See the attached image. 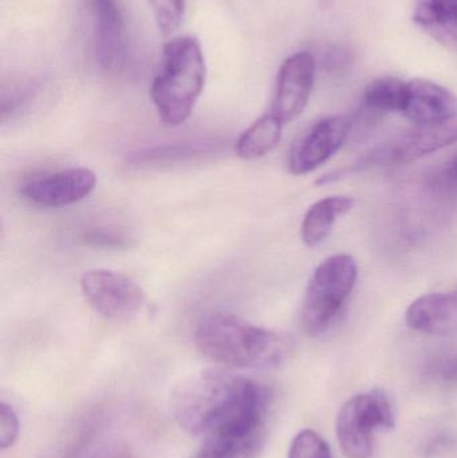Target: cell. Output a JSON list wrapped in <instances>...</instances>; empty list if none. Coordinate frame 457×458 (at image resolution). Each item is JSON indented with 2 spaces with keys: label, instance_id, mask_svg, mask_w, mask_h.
I'll return each mask as SVG.
<instances>
[{
  "label": "cell",
  "instance_id": "cell-1",
  "mask_svg": "<svg viewBox=\"0 0 457 458\" xmlns=\"http://www.w3.org/2000/svg\"><path fill=\"white\" fill-rule=\"evenodd\" d=\"M271 392L230 371L208 370L185 379L171 395V411L182 429L209 438L266 427Z\"/></svg>",
  "mask_w": 457,
  "mask_h": 458
},
{
  "label": "cell",
  "instance_id": "cell-2",
  "mask_svg": "<svg viewBox=\"0 0 457 458\" xmlns=\"http://www.w3.org/2000/svg\"><path fill=\"white\" fill-rule=\"evenodd\" d=\"M195 344L208 360L243 370L279 368L292 352L289 339L281 334L227 312L204 318L196 328Z\"/></svg>",
  "mask_w": 457,
  "mask_h": 458
},
{
  "label": "cell",
  "instance_id": "cell-3",
  "mask_svg": "<svg viewBox=\"0 0 457 458\" xmlns=\"http://www.w3.org/2000/svg\"><path fill=\"white\" fill-rule=\"evenodd\" d=\"M206 75V59L196 38H172L164 45L150 97L165 125L179 126L190 117L203 93Z\"/></svg>",
  "mask_w": 457,
  "mask_h": 458
},
{
  "label": "cell",
  "instance_id": "cell-4",
  "mask_svg": "<svg viewBox=\"0 0 457 458\" xmlns=\"http://www.w3.org/2000/svg\"><path fill=\"white\" fill-rule=\"evenodd\" d=\"M357 276L356 260L346 253L330 256L317 267L300 311L303 330L309 335H321L332 326L353 293Z\"/></svg>",
  "mask_w": 457,
  "mask_h": 458
},
{
  "label": "cell",
  "instance_id": "cell-5",
  "mask_svg": "<svg viewBox=\"0 0 457 458\" xmlns=\"http://www.w3.org/2000/svg\"><path fill=\"white\" fill-rule=\"evenodd\" d=\"M394 427L391 401L383 390L376 389L354 395L343 403L335 422V432L346 457L370 458L375 433Z\"/></svg>",
  "mask_w": 457,
  "mask_h": 458
},
{
  "label": "cell",
  "instance_id": "cell-6",
  "mask_svg": "<svg viewBox=\"0 0 457 458\" xmlns=\"http://www.w3.org/2000/svg\"><path fill=\"white\" fill-rule=\"evenodd\" d=\"M80 285L89 306L107 319H131L147 304V293L141 285L128 275L112 269H89L80 276Z\"/></svg>",
  "mask_w": 457,
  "mask_h": 458
},
{
  "label": "cell",
  "instance_id": "cell-7",
  "mask_svg": "<svg viewBox=\"0 0 457 458\" xmlns=\"http://www.w3.org/2000/svg\"><path fill=\"white\" fill-rule=\"evenodd\" d=\"M456 142L457 115H453L447 120L416 125L413 131H408L392 144L376 148L369 155L348 166L346 172L351 174L370 166L413 163Z\"/></svg>",
  "mask_w": 457,
  "mask_h": 458
},
{
  "label": "cell",
  "instance_id": "cell-8",
  "mask_svg": "<svg viewBox=\"0 0 457 458\" xmlns=\"http://www.w3.org/2000/svg\"><path fill=\"white\" fill-rule=\"evenodd\" d=\"M97 187V174L89 168H69L32 177L21 188L24 200L40 208L72 206L88 198Z\"/></svg>",
  "mask_w": 457,
  "mask_h": 458
},
{
  "label": "cell",
  "instance_id": "cell-9",
  "mask_svg": "<svg viewBox=\"0 0 457 458\" xmlns=\"http://www.w3.org/2000/svg\"><path fill=\"white\" fill-rule=\"evenodd\" d=\"M351 128V121L343 115L314 123L290 150L289 171L297 176L316 171L341 149Z\"/></svg>",
  "mask_w": 457,
  "mask_h": 458
},
{
  "label": "cell",
  "instance_id": "cell-10",
  "mask_svg": "<svg viewBox=\"0 0 457 458\" xmlns=\"http://www.w3.org/2000/svg\"><path fill=\"white\" fill-rule=\"evenodd\" d=\"M316 81V59L308 51L292 54L282 64L276 77L271 113L284 123L302 114Z\"/></svg>",
  "mask_w": 457,
  "mask_h": 458
},
{
  "label": "cell",
  "instance_id": "cell-11",
  "mask_svg": "<svg viewBox=\"0 0 457 458\" xmlns=\"http://www.w3.org/2000/svg\"><path fill=\"white\" fill-rule=\"evenodd\" d=\"M93 16V51L104 72H117L126 58L128 37L123 7L118 0H90Z\"/></svg>",
  "mask_w": 457,
  "mask_h": 458
},
{
  "label": "cell",
  "instance_id": "cell-12",
  "mask_svg": "<svg viewBox=\"0 0 457 458\" xmlns=\"http://www.w3.org/2000/svg\"><path fill=\"white\" fill-rule=\"evenodd\" d=\"M402 114L415 125L447 120L457 115V97L432 81H410Z\"/></svg>",
  "mask_w": 457,
  "mask_h": 458
},
{
  "label": "cell",
  "instance_id": "cell-13",
  "mask_svg": "<svg viewBox=\"0 0 457 458\" xmlns=\"http://www.w3.org/2000/svg\"><path fill=\"white\" fill-rule=\"evenodd\" d=\"M407 325L428 335L457 334V293H436L420 296L408 307Z\"/></svg>",
  "mask_w": 457,
  "mask_h": 458
},
{
  "label": "cell",
  "instance_id": "cell-14",
  "mask_svg": "<svg viewBox=\"0 0 457 458\" xmlns=\"http://www.w3.org/2000/svg\"><path fill=\"white\" fill-rule=\"evenodd\" d=\"M413 21L443 47L457 53V0H418Z\"/></svg>",
  "mask_w": 457,
  "mask_h": 458
},
{
  "label": "cell",
  "instance_id": "cell-15",
  "mask_svg": "<svg viewBox=\"0 0 457 458\" xmlns=\"http://www.w3.org/2000/svg\"><path fill=\"white\" fill-rule=\"evenodd\" d=\"M354 200L348 196L322 199L309 208L302 222V240L308 247H318L332 233L335 223L353 208Z\"/></svg>",
  "mask_w": 457,
  "mask_h": 458
},
{
  "label": "cell",
  "instance_id": "cell-16",
  "mask_svg": "<svg viewBox=\"0 0 457 458\" xmlns=\"http://www.w3.org/2000/svg\"><path fill=\"white\" fill-rule=\"evenodd\" d=\"M266 440V427L206 438L195 458H257Z\"/></svg>",
  "mask_w": 457,
  "mask_h": 458
},
{
  "label": "cell",
  "instance_id": "cell-17",
  "mask_svg": "<svg viewBox=\"0 0 457 458\" xmlns=\"http://www.w3.org/2000/svg\"><path fill=\"white\" fill-rule=\"evenodd\" d=\"M284 123L274 113L258 118L241 133L235 145L238 157L251 161L265 157L281 141Z\"/></svg>",
  "mask_w": 457,
  "mask_h": 458
},
{
  "label": "cell",
  "instance_id": "cell-18",
  "mask_svg": "<svg viewBox=\"0 0 457 458\" xmlns=\"http://www.w3.org/2000/svg\"><path fill=\"white\" fill-rule=\"evenodd\" d=\"M407 83L396 77H381L369 83L362 98L367 114L377 117L386 113H402L407 98Z\"/></svg>",
  "mask_w": 457,
  "mask_h": 458
},
{
  "label": "cell",
  "instance_id": "cell-19",
  "mask_svg": "<svg viewBox=\"0 0 457 458\" xmlns=\"http://www.w3.org/2000/svg\"><path fill=\"white\" fill-rule=\"evenodd\" d=\"M424 192L439 206L457 204V152L424 180Z\"/></svg>",
  "mask_w": 457,
  "mask_h": 458
},
{
  "label": "cell",
  "instance_id": "cell-20",
  "mask_svg": "<svg viewBox=\"0 0 457 458\" xmlns=\"http://www.w3.org/2000/svg\"><path fill=\"white\" fill-rule=\"evenodd\" d=\"M423 376L443 386H456L457 349L444 350L429 357L424 363Z\"/></svg>",
  "mask_w": 457,
  "mask_h": 458
},
{
  "label": "cell",
  "instance_id": "cell-21",
  "mask_svg": "<svg viewBox=\"0 0 457 458\" xmlns=\"http://www.w3.org/2000/svg\"><path fill=\"white\" fill-rule=\"evenodd\" d=\"M155 15L156 23L164 37L173 34L185 13V0H148Z\"/></svg>",
  "mask_w": 457,
  "mask_h": 458
},
{
  "label": "cell",
  "instance_id": "cell-22",
  "mask_svg": "<svg viewBox=\"0 0 457 458\" xmlns=\"http://www.w3.org/2000/svg\"><path fill=\"white\" fill-rule=\"evenodd\" d=\"M289 458H333L326 441L311 429L298 433L290 445Z\"/></svg>",
  "mask_w": 457,
  "mask_h": 458
},
{
  "label": "cell",
  "instance_id": "cell-23",
  "mask_svg": "<svg viewBox=\"0 0 457 458\" xmlns=\"http://www.w3.org/2000/svg\"><path fill=\"white\" fill-rule=\"evenodd\" d=\"M21 425L15 409L8 403L0 405V448L2 451L13 448L19 438Z\"/></svg>",
  "mask_w": 457,
  "mask_h": 458
},
{
  "label": "cell",
  "instance_id": "cell-24",
  "mask_svg": "<svg viewBox=\"0 0 457 458\" xmlns=\"http://www.w3.org/2000/svg\"><path fill=\"white\" fill-rule=\"evenodd\" d=\"M85 240L90 244L104 245V247H121L123 244V236L107 231H90L85 234Z\"/></svg>",
  "mask_w": 457,
  "mask_h": 458
},
{
  "label": "cell",
  "instance_id": "cell-25",
  "mask_svg": "<svg viewBox=\"0 0 457 458\" xmlns=\"http://www.w3.org/2000/svg\"><path fill=\"white\" fill-rule=\"evenodd\" d=\"M349 61L351 59H349L348 53L345 50H341L340 47H335L327 53L325 64H326V67L330 72H341L343 67L348 66Z\"/></svg>",
  "mask_w": 457,
  "mask_h": 458
},
{
  "label": "cell",
  "instance_id": "cell-26",
  "mask_svg": "<svg viewBox=\"0 0 457 458\" xmlns=\"http://www.w3.org/2000/svg\"><path fill=\"white\" fill-rule=\"evenodd\" d=\"M91 458H129V456L126 449L115 445L102 449V451H99L98 454H94Z\"/></svg>",
  "mask_w": 457,
  "mask_h": 458
},
{
  "label": "cell",
  "instance_id": "cell-27",
  "mask_svg": "<svg viewBox=\"0 0 457 458\" xmlns=\"http://www.w3.org/2000/svg\"><path fill=\"white\" fill-rule=\"evenodd\" d=\"M317 2H318L321 10L326 11L334 5L335 0H317Z\"/></svg>",
  "mask_w": 457,
  "mask_h": 458
}]
</instances>
